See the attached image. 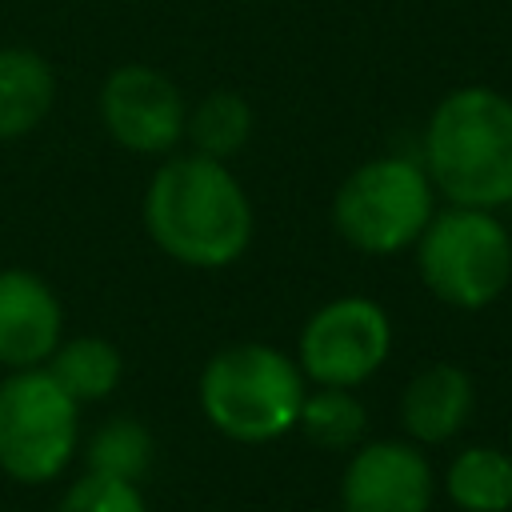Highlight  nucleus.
Segmentation results:
<instances>
[{"instance_id": "nucleus-1", "label": "nucleus", "mask_w": 512, "mask_h": 512, "mask_svg": "<svg viewBox=\"0 0 512 512\" xmlns=\"http://www.w3.org/2000/svg\"><path fill=\"white\" fill-rule=\"evenodd\" d=\"M144 220L152 240L188 268H224L252 240V208L224 160L176 156L168 160L144 196Z\"/></svg>"}, {"instance_id": "nucleus-2", "label": "nucleus", "mask_w": 512, "mask_h": 512, "mask_svg": "<svg viewBox=\"0 0 512 512\" xmlns=\"http://www.w3.org/2000/svg\"><path fill=\"white\" fill-rule=\"evenodd\" d=\"M424 156L452 204H512V100L480 84L448 92L428 120Z\"/></svg>"}, {"instance_id": "nucleus-3", "label": "nucleus", "mask_w": 512, "mask_h": 512, "mask_svg": "<svg viewBox=\"0 0 512 512\" xmlns=\"http://www.w3.org/2000/svg\"><path fill=\"white\" fill-rule=\"evenodd\" d=\"M200 408L228 440H276L300 424L304 372L268 344L220 348L200 372Z\"/></svg>"}, {"instance_id": "nucleus-4", "label": "nucleus", "mask_w": 512, "mask_h": 512, "mask_svg": "<svg viewBox=\"0 0 512 512\" xmlns=\"http://www.w3.org/2000/svg\"><path fill=\"white\" fill-rule=\"evenodd\" d=\"M416 260L432 296L468 312L492 304L512 280V240L488 208L436 212L416 236Z\"/></svg>"}, {"instance_id": "nucleus-5", "label": "nucleus", "mask_w": 512, "mask_h": 512, "mask_svg": "<svg viewBox=\"0 0 512 512\" xmlns=\"http://www.w3.org/2000/svg\"><path fill=\"white\" fill-rule=\"evenodd\" d=\"M80 444V404L48 368H16L0 384V468L20 484H44L68 468Z\"/></svg>"}, {"instance_id": "nucleus-6", "label": "nucleus", "mask_w": 512, "mask_h": 512, "mask_svg": "<svg viewBox=\"0 0 512 512\" xmlns=\"http://www.w3.org/2000/svg\"><path fill=\"white\" fill-rule=\"evenodd\" d=\"M332 220H336L340 236L368 256L400 252L432 220L428 172L404 156L368 160L340 184Z\"/></svg>"}, {"instance_id": "nucleus-7", "label": "nucleus", "mask_w": 512, "mask_h": 512, "mask_svg": "<svg viewBox=\"0 0 512 512\" xmlns=\"http://www.w3.org/2000/svg\"><path fill=\"white\" fill-rule=\"evenodd\" d=\"M392 348V324L368 296H340L312 312L300 332V372L324 388L368 380Z\"/></svg>"}, {"instance_id": "nucleus-8", "label": "nucleus", "mask_w": 512, "mask_h": 512, "mask_svg": "<svg viewBox=\"0 0 512 512\" xmlns=\"http://www.w3.org/2000/svg\"><path fill=\"white\" fill-rule=\"evenodd\" d=\"M100 120L128 152H168L184 132V96L164 72L124 64L100 88Z\"/></svg>"}, {"instance_id": "nucleus-9", "label": "nucleus", "mask_w": 512, "mask_h": 512, "mask_svg": "<svg viewBox=\"0 0 512 512\" xmlns=\"http://www.w3.org/2000/svg\"><path fill=\"white\" fill-rule=\"evenodd\" d=\"M344 512H428L432 508V468L400 440L364 444L340 480Z\"/></svg>"}, {"instance_id": "nucleus-10", "label": "nucleus", "mask_w": 512, "mask_h": 512, "mask_svg": "<svg viewBox=\"0 0 512 512\" xmlns=\"http://www.w3.org/2000/svg\"><path fill=\"white\" fill-rule=\"evenodd\" d=\"M60 300L28 268H0V364L36 368L60 344Z\"/></svg>"}, {"instance_id": "nucleus-11", "label": "nucleus", "mask_w": 512, "mask_h": 512, "mask_svg": "<svg viewBox=\"0 0 512 512\" xmlns=\"http://www.w3.org/2000/svg\"><path fill=\"white\" fill-rule=\"evenodd\" d=\"M468 416H472V380L464 368L428 364L408 380L400 400V420L412 440L444 444L464 428Z\"/></svg>"}, {"instance_id": "nucleus-12", "label": "nucleus", "mask_w": 512, "mask_h": 512, "mask_svg": "<svg viewBox=\"0 0 512 512\" xmlns=\"http://www.w3.org/2000/svg\"><path fill=\"white\" fill-rule=\"evenodd\" d=\"M56 100V76L32 48H0V140L32 132Z\"/></svg>"}, {"instance_id": "nucleus-13", "label": "nucleus", "mask_w": 512, "mask_h": 512, "mask_svg": "<svg viewBox=\"0 0 512 512\" xmlns=\"http://www.w3.org/2000/svg\"><path fill=\"white\" fill-rule=\"evenodd\" d=\"M448 496L464 512H508L512 508V456L500 448H464L448 464Z\"/></svg>"}, {"instance_id": "nucleus-14", "label": "nucleus", "mask_w": 512, "mask_h": 512, "mask_svg": "<svg viewBox=\"0 0 512 512\" xmlns=\"http://www.w3.org/2000/svg\"><path fill=\"white\" fill-rule=\"evenodd\" d=\"M56 384L80 404V400H104L120 384V352L104 336H76L64 348L52 352Z\"/></svg>"}, {"instance_id": "nucleus-15", "label": "nucleus", "mask_w": 512, "mask_h": 512, "mask_svg": "<svg viewBox=\"0 0 512 512\" xmlns=\"http://www.w3.org/2000/svg\"><path fill=\"white\" fill-rule=\"evenodd\" d=\"M252 132V112L236 92H212L208 100L196 104L192 120H188V136L196 144L200 156L212 160H228L248 144Z\"/></svg>"}, {"instance_id": "nucleus-16", "label": "nucleus", "mask_w": 512, "mask_h": 512, "mask_svg": "<svg viewBox=\"0 0 512 512\" xmlns=\"http://www.w3.org/2000/svg\"><path fill=\"white\" fill-rule=\"evenodd\" d=\"M152 464V436L144 424L120 416L100 424V432L88 444V472L100 476H116V480H140Z\"/></svg>"}, {"instance_id": "nucleus-17", "label": "nucleus", "mask_w": 512, "mask_h": 512, "mask_svg": "<svg viewBox=\"0 0 512 512\" xmlns=\"http://www.w3.org/2000/svg\"><path fill=\"white\" fill-rule=\"evenodd\" d=\"M300 424H304L308 440H316L324 448H348L364 436L368 412L348 388H324L316 396H304Z\"/></svg>"}, {"instance_id": "nucleus-18", "label": "nucleus", "mask_w": 512, "mask_h": 512, "mask_svg": "<svg viewBox=\"0 0 512 512\" xmlns=\"http://www.w3.org/2000/svg\"><path fill=\"white\" fill-rule=\"evenodd\" d=\"M56 512H144V496L132 480L88 472L64 492Z\"/></svg>"}]
</instances>
